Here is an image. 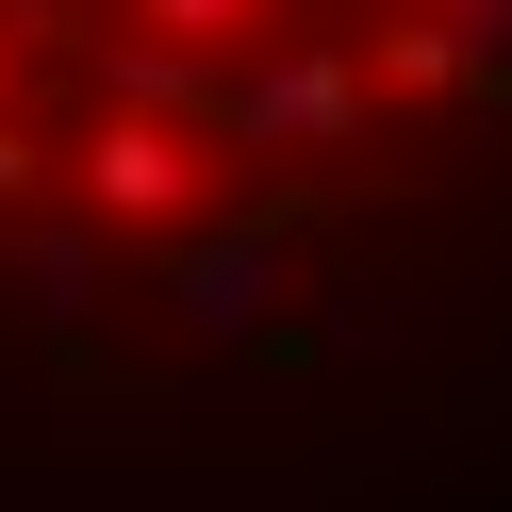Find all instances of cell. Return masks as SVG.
<instances>
[{"label":"cell","mask_w":512,"mask_h":512,"mask_svg":"<svg viewBox=\"0 0 512 512\" xmlns=\"http://www.w3.org/2000/svg\"><path fill=\"white\" fill-rule=\"evenodd\" d=\"M0 83H17V34H0Z\"/></svg>","instance_id":"cell-7"},{"label":"cell","mask_w":512,"mask_h":512,"mask_svg":"<svg viewBox=\"0 0 512 512\" xmlns=\"http://www.w3.org/2000/svg\"><path fill=\"white\" fill-rule=\"evenodd\" d=\"M347 116H364V67H347V50H298V67H265V83L232 100V133H248V149H281V133H298V149H331Z\"/></svg>","instance_id":"cell-2"},{"label":"cell","mask_w":512,"mask_h":512,"mask_svg":"<svg viewBox=\"0 0 512 512\" xmlns=\"http://www.w3.org/2000/svg\"><path fill=\"white\" fill-rule=\"evenodd\" d=\"M133 17H149V34H182V50H199V34H232V17H265V0H133Z\"/></svg>","instance_id":"cell-5"},{"label":"cell","mask_w":512,"mask_h":512,"mask_svg":"<svg viewBox=\"0 0 512 512\" xmlns=\"http://www.w3.org/2000/svg\"><path fill=\"white\" fill-rule=\"evenodd\" d=\"M67 166H83V215H100V232H182V215L215 199V133H182V116H116V100H100V133H83Z\"/></svg>","instance_id":"cell-1"},{"label":"cell","mask_w":512,"mask_h":512,"mask_svg":"<svg viewBox=\"0 0 512 512\" xmlns=\"http://www.w3.org/2000/svg\"><path fill=\"white\" fill-rule=\"evenodd\" d=\"M248 298H265V265H248V248H215V265H199V298H182V314H215V331H232Z\"/></svg>","instance_id":"cell-4"},{"label":"cell","mask_w":512,"mask_h":512,"mask_svg":"<svg viewBox=\"0 0 512 512\" xmlns=\"http://www.w3.org/2000/svg\"><path fill=\"white\" fill-rule=\"evenodd\" d=\"M364 67H380V83H446V67H463V34H446V17H397Z\"/></svg>","instance_id":"cell-3"},{"label":"cell","mask_w":512,"mask_h":512,"mask_svg":"<svg viewBox=\"0 0 512 512\" xmlns=\"http://www.w3.org/2000/svg\"><path fill=\"white\" fill-rule=\"evenodd\" d=\"M50 166H67V149H34V133H17V116H0V215L34 199V182H50Z\"/></svg>","instance_id":"cell-6"}]
</instances>
